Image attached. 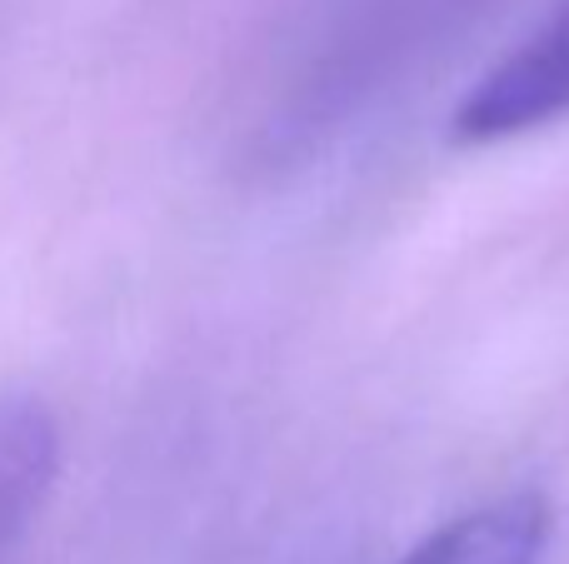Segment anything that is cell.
I'll use <instances>...</instances> for the list:
<instances>
[{
  "instance_id": "cell-1",
  "label": "cell",
  "mask_w": 569,
  "mask_h": 564,
  "mask_svg": "<svg viewBox=\"0 0 569 564\" xmlns=\"http://www.w3.org/2000/svg\"><path fill=\"white\" fill-rule=\"evenodd\" d=\"M569 115V0L550 10L515 50H505L455 105L450 135L460 145H495L545 130Z\"/></svg>"
},
{
  "instance_id": "cell-2",
  "label": "cell",
  "mask_w": 569,
  "mask_h": 564,
  "mask_svg": "<svg viewBox=\"0 0 569 564\" xmlns=\"http://www.w3.org/2000/svg\"><path fill=\"white\" fill-rule=\"evenodd\" d=\"M555 535L550 500L535 490H510L465 515L445 520L395 564H540Z\"/></svg>"
},
{
  "instance_id": "cell-3",
  "label": "cell",
  "mask_w": 569,
  "mask_h": 564,
  "mask_svg": "<svg viewBox=\"0 0 569 564\" xmlns=\"http://www.w3.org/2000/svg\"><path fill=\"white\" fill-rule=\"evenodd\" d=\"M56 460L60 435L46 410L30 400L0 405V560L46 505L50 485H56Z\"/></svg>"
}]
</instances>
